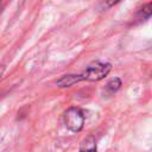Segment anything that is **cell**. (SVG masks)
<instances>
[{"instance_id": "6", "label": "cell", "mask_w": 152, "mask_h": 152, "mask_svg": "<svg viewBox=\"0 0 152 152\" xmlns=\"http://www.w3.org/2000/svg\"><path fill=\"white\" fill-rule=\"evenodd\" d=\"M120 1L121 0H101V6H102V8H109Z\"/></svg>"}, {"instance_id": "4", "label": "cell", "mask_w": 152, "mask_h": 152, "mask_svg": "<svg viewBox=\"0 0 152 152\" xmlns=\"http://www.w3.org/2000/svg\"><path fill=\"white\" fill-rule=\"evenodd\" d=\"M121 84H122V82H121V80H120L119 77H114V78L109 80V81L106 83V86H104V91H106V94L109 95V96L114 95V94L120 89Z\"/></svg>"}, {"instance_id": "3", "label": "cell", "mask_w": 152, "mask_h": 152, "mask_svg": "<svg viewBox=\"0 0 152 152\" xmlns=\"http://www.w3.org/2000/svg\"><path fill=\"white\" fill-rule=\"evenodd\" d=\"M78 82H80V78H78L77 74H68V75H63L61 78H58L56 81V84L61 88H68Z\"/></svg>"}, {"instance_id": "5", "label": "cell", "mask_w": 152, "mask_h": 152, "mask_svg": "<svg viewBox=\"0 0 152 152\" xmlns=\"http://www.w3.org/2000/svg\"><path fill=\"white\" fill-rule=\"evenodd\" d=\"M150 15H151V2H147L146 5H144L139 10V12L137 14V19H139V20H146V19L150 18Z\"/></svg>"}, {"instance_id": "8", "label": "cell", "mask_w": 152, "mask_h": 152, "mask_svg": "<svg viewBox=\"0 0 152 152\" xmlns=\"http://www.w3.org/2000/svg\"><path fill=\"white\" fill-rule=\"evenodd\" d=\"M0 5H1V0H0Z\"/></svg>"}, {"instance_id": "1", "label": "cell", "mask_w": 152, "mask_h": 152, "mask_svg": "<svg viewBox=\"0 0 152 152\" xmlns=\"http://www.w3.org/2000/svg\"><path fill=\"white\" fill-rule=\"evenodd\" d=\"M112 70V64L107 62H100V61H94L91 62L84 71H82L78 75L80 82L81 81H89V82H97L103 80Z\"/></svg>"}, {"instance_id": "2", "label": "cell", "mask_w": 152, "mask_h": 152, "mask_svg": "<svg viewBox=\"0 0 152 152\" xmlns=\"http://www.w3.org/2000/svg\"><path fill=\"white\" fill-rule=\"evenodd\" d=\"M84 120L86 115L78 107H70L63 114V124L72 133H78L83 129Z\"/></svg>"}, {"instance_id": "7", "label": "cell", "mask_w": 152, "mask_h": 152, "mask_svg": "<svg viewBox=\"0 0 152 152\" xmlns=\"http://www.w3.org/2000/svg\"><path fill=\"white\" fill-rule=\"evenodd\" d=\"M80 152H96V147L91 146V147H88V148H82Z\"/></svg>"}]
</instances>
